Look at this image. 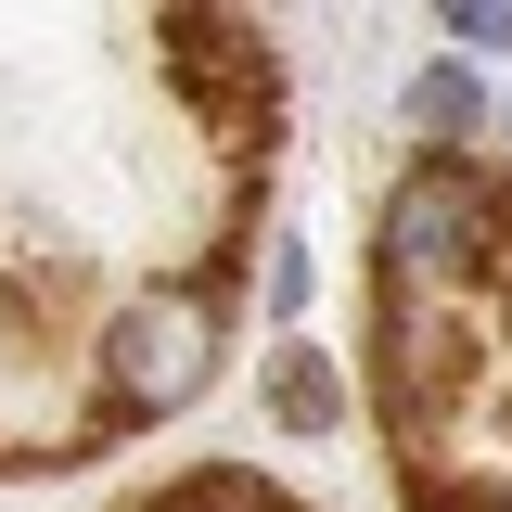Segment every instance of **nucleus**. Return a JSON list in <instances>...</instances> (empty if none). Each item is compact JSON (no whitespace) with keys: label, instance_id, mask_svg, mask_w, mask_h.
<instances>
[{"label":"nucleus","instance_id":"4","mask_svg":"<svg viewBox=\"0 0 512 512\" xmlns=\"http://www.w3.org/2000/svg\"><path fill=\"white\" fill-rule=\"evenodd\" d=\"M154 39H167V77L180 90H205V103L256 90L269 103V39H256L244 13H154Z\"/></svg>","mask_w":512,"mask_h":512},{"label":"nucleus","instance_id":"3","mask_svg":"<svg viewBox=\"0 0 512 512\" xmlns=\"http://www.w3.org/2000/svg\"><path fill=\"white\" fill-rule=\"evenodd\" d=\"M372 384H384V423H397V436H423L436 410H461V384H474L461 308H384V333H372Z\"/></svg>","mask_w":512,"mask_h":512},{"label":"nucleus","instance_id":"6","mask_svg":"<svg viewBox=\"0 0 512 512\" xmlns=\"http://www.w3.org/2000/svg\"><path fill=\"white\" fill-rule=\"evenodd\" d=\"M410 128H423V154H461V141L487 128V90H474V64H423V77H410Z\"/></svg>","mask_w":512,"mask_h":512},{"label":"nucleus","instance_id":"2","mask_svg":"<svg viewBox=\"0 0 512 512\" xmlns=\"http://www.w3.org/2000/svg\"><path fill=\"white\" fill-rule=\"evenodd\" d=\"M487 218H500V180H487L474 154H423L410 180L384 192V231H372V256H384V308H436L448 282L487 256Z\"/></svg>","mask_w":512,"mask_h":512},{"label":"nucleus","instance_id":"9","mask_svg":"<svg viewBox=\"0 0 512 512\" xmlns=\"http://www.w3.org/2000/svg\"><path fill=\"white\" fill-rule=\"evenodd\" d=\"M308 295H320V256H308V244H269V308L295 320Z\"/></svg>","mask_w":512,"mask_h":512},{"label":"nucleus","instance_id":"7","mask_svg":"<svg viewBox=\"0 0 512 512\" xmlns=\"http://www.w3.org/2000/svg\"><path fill=\"white\" fill-rule=\"evenodd\" d=\"M410 512H512V487L500 474H461L448 487V461H410Z\"/></svg>","mask_w":512,"mask_h":512},{"label":"nucleus","instance_id":"10","mask_svg":"<svg viewBox=\"0 0 512 512\" xmlns=\"http://www.w3.org/2000/svg\"><path fill=\"white\" fill-rule=\"evenodd\" d=\"M500 128H512V116H500Z\"/></svg>","mask_w":512,"mask_h":512},{"label":"nucleus","instance_id":"8","mask_svg":"<svg viewBox=\"0 0 512 512\" xmlns=\"http://www.w3.org/2000/svg\"><path fill=\"white\" fill-rule=\"evenodd\" d=\"M436 26H448V64L461 52H512V0H448Z\"/></svg>","mask_w":512,"mask_h":512},{"label":"nucleus","instance_id":"5","mask_svg":"<svg viewBox=\"0 0 512 512\" xmlns=\"http://www.w3.org/2000/svg\"><path fill=\"white\" fill-rule=\"evenodd\" d=\"M269 423H282V436H333V423H346V372H333L320 346H269Z\"/></svg>","mask_w":512,"mask_h":512},{"label":"nucleus","instance_id":"1","mask_svg":"<svg viewBox=\"0 0 512 512\" xmlns=\"http://www.w3.org/2000/svg\"><path fill=\"white\" fill-rule=\"evenodd\" d=\"M218 384V269H180L154 295H128L103 333V410L116 423H167Z\"/></svg>","mask_w":512,"mask_h":512}]
</instances>
